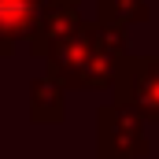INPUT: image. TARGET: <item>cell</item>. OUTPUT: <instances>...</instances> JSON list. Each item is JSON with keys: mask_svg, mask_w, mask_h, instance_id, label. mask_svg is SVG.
Listing matches in <instances>:
<instances>
[{"mask_svg": "<svg viewBox=\"0 0 159 159\" xmlns=\"http://www.w3.org/2000/svg\"><path fill=\"white\" fill-rule=\"evenodd\" d=\"M129 37L119 26L81 22L70 37H63L48 56V78L63 89H115L122 63L129 59Z\"/></svg>", "mask_w": 159, "mask_h": 159, "instance_id": "obj_1", "label": "cell"}, {"mask_svg": "<svg viewBox=\"0 0 159 159\" xmlns=\"http://www.w3.org/2000/svg\"><path fill=\"white\" fill-rule=\"evenodd\" d=\"M148 133L144 119L129 104H104L96 111V159H144Z\"/></svg>", "mask_w": 159, "mask_h": 159, "instance_id": "obj_2", "label": "cell"}, {"mask_svg": "<svg viewBox=\"0 0 159 159\" xmlns=\"http://www.w3.org/2000/svg\"><path fill=\"white\" fill-rule=\"evenodd\" d=\"M115 100L129 104L144 122H159V56H129L122 63Z\"/></svg>", "mask_w": 159, "mask_h": 159, "instance_id": "obj_3", "label": "cell"}, {"mask_svg": "<svg viewBox=\"0 0 159 159\" xmlns=\"http://www.w3.org/2000/svg\"><path fill=\"white\" fill-rule=\"evenodd\" d=\"M48 0H0V56L15 52V41H30Z\"/></svg>", "mask_w": 159, "mask_h": 159, "instance_id": "obj_4", "label": "cell"}, {"mask_svg": "<svg viewBox=\"0 0 159 159\" xmlns=\"http://www.w3.org/2000/svg\"><path fill=\"white\" fill-rule=\"evenodd\" d=\"M81 22H85V19H81L78 7H70V4H44V15H41L37 30L30 34V52H34L37 59H44L63 37H70Z\"/></svg>", "mask_w": 159, "mask_h": 159, "instance_id": "obj_5", "label": "cell"}, {"mask_svg": "<svg viewBox=\"0 0 159 159\" xmlns=\"http://www.w3.org/2000/svg\"><path fill=\"white\" fill-rule=\"evenodd\" d=\"M63 96H67V89L59 81H52L48 74H37L30 81V119L41 122V126L63 122V115H67V100Z\"/></svg>", "mask_w": 159, "mask_h": 159, "instance_id": "obj_6", "label": "cell"}, {"mask_svg": "<svg viewBox=\"0 0 159 159\" xmlns=\"http://www.w3.org/2000/svg\"><path fill=\"white\" fill-rule=\"evenodd\" d=\"M152 11H148V0H96V22L104 26H133V22H148Z\"/></svg>", "mask_w": 159, "mask_h": 159, "instance_id": "obj_7", "label": "cell"}]
</instances>
